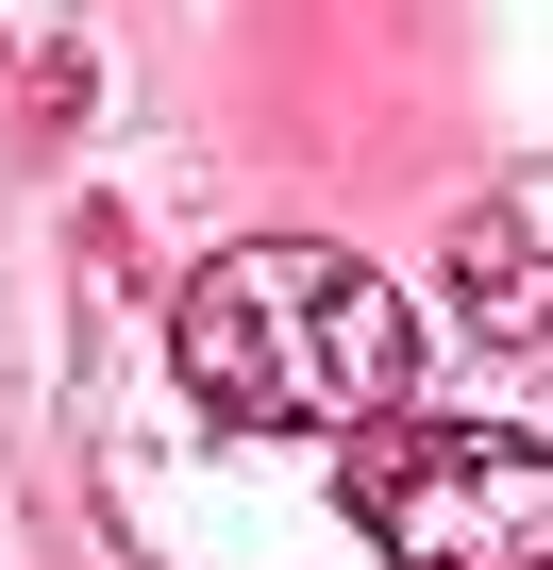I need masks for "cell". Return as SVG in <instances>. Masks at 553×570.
<instances>
[{"mask_svg": "<svg viewBox=\"0 0 553 570\" xmlns=\"http://www.w3.org/2000/svg\"><path fill=\"white\" fill-rule=\"evenodd\" d=\"M419 353H436V320H403V285L336 235H235L168 303V370L235 436H319V420L369 436L419 403Z\"/></svg>", "mask_w": 553, "mask_h": 570, "instance_id": "obj_1", "label": "cell"}, {"mask_svg": "<svg viewBox=\"0 0 553 570\" xmlns=\"http://www.w3.org/2000/svg\"><path fill=\"white\" fill-rule=\"evenodd\" d=\"M336 487L403 570H553V453L503 420H369Z\"/></svg>", "mask_w": 553, "mask_h": 570, "instance_id": "obj_2", "label": "cell"}, {"mask_svg": "<svg viewBox=\"0 0 553 570\" xmlns=\"http://www.w3.org/2000/svg\"><path fill=\"white\" fill-rule=\"evenodd\" d=\"M453 320H470L486 353H536V336H553V235H536L520 202H470V218H453Z\"/></svg>", "mask_w": 553, "mask_h": 570, "instance_id": "obj_3", "label": "cell"}]
</instances>
